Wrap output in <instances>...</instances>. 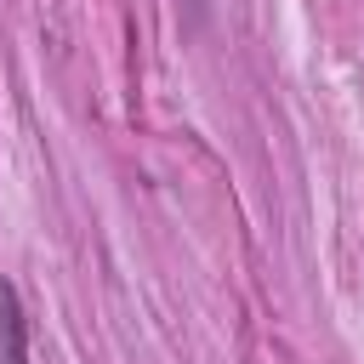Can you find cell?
<instances>
[{
    "label": "cell",
    "mask_w": 364,
    "mask_h": 364,
    "mask_svg": "<svg viewBox=\"0 0 364 364\" xmlns=\"http://www.w3.org/2000/svg\"><path fill=\"white\" fill-rule=\"evenodd\" d=\"M0 336H6V364H28V318L6 279H0Z\"/></svg>",
    "instance_id": "obj_1"
}]
</instances>
